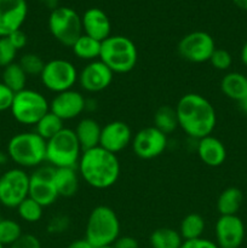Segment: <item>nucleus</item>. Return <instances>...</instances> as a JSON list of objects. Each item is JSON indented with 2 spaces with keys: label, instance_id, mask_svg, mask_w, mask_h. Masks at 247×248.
I'll list each match as a JSON object with an SVG mask.
<instances>
[{
  "label": "nucleus",
  "instance_id": "obj_15",
  "mask_svg": "<svg viewBox=\"0 0 247 248\" xmlns=\"http://www.w3.org/2000/svg\"><path fill=\"white\" fill-rule=\"evenodd\" d=\"M216 244L219 248H239L245 240V224L237 215L219 216L215 225Z\"/></svg>",
  "mask_w": 247,
  "mask_h": 248
},
{
  "label": "nucleus",
  "instance_id": "obj_3",
  "mask_svg": "<svg viewBox=\"0 0 247 248\" xmlns=\"http://www.w3.org/2000/svg\"><path fill=\"white\" fill-rule=\"evenodd\" d=\"M6 150L7 156L19 169H35L46 161V140L35 131L12 136Z\"/></svg>",
  "mask_w": 247,
  "mask_h": 248
},
{
  "label": "nucleus",
  "instance_id": "obj_6",
  "mask_svg": "<svg viewBox=\"0 0 247 248\" xmlns=\"http://www.w3.org/2000/svg\"><path fill=\"white\" fill-rule=\"evenodd\" d=\"M81 154L82 149L72 128L64 127L46 142V162L55 169H77Z\"/></svg>",
  "mask_w": 247,
  "mask_h": 248
},
{
  "label": "nucleus",
  "instance_id": "obj_5",
  "mask_svg": "<svg viewBox=\"0 0 247 248\" xmlns=\"http://www.w3.org/2000/svg\"><path fill=\"white\" fill-rule=\"evenodd\" d=\"M99 60L114 74H127L137 64L138 51L135 43L127 36L110 35L102 41Z\"/></svg>",
  "mask_w": 247,
  "mask_h": 248
},
{
  "label": "nucleus",
  "instance_id": "obj_25",
  "mask_svg": "<svg viewBox=\"0 0 247 248\" xmlns=\"http://www.w3.org/2000/svg\"><path fill=\"white\" fill-rule=\"evenodd\" d=\"M102 41L96 40L91 36L82 34L74 45L72 46L73 53L77 56L79 60L86 61V62H92V61L99 60L101 56Z\"/></svg>",
  "mask_w": 247,
  "mask_h": 248
},
{
  "label": "nucleus",
  "instance_id": "obj_39",
  "mask_svg": "<svg viewBox=\"0 0 247 248\" xmlns=\"http://www.w3.org/2000/svg\"><path fill=\"white\" fill-rule=\"evenodd\" d=\"M6 38L9 39L10 43L12 44V46H14L17 51L24 48L27 46V44H28L27 34L24 33L22 29H18V31H14V33H11L9 36H6Z\"/></svg>",
  "mask_w": 247,
  "mask_h": 248
},
{
  "label": "nucleus",
  "instance_id": "obj_19",
  "mask_svg": "<svg viewBox=\"0 0 247 248\" xmlns=\"http://www.w3.org/2000/svg\"><path fill=\"white\" fill-rule=\"evenodd\" d=\"M82 33L98 41L106 40L111 35V24L108 15L98 7L86 10L81 16Z\"/></svg>",
  "mask_w": 247,
  "mask_h": 248
},
{
  "label": "nucleus",
  "instance_id": "obj_48",
  "mask_svg": "<svg viewBox=\"0 0 247 248\" xmlns=\"http://www.w3.org/2000/svg\"><path fill=\"white\" fill-rule=\"evenodd\" d=\"M4 247H5V246H2V245H1V244H0V248H4Z\"/></svg>",
  "mask_w": 247,
  "mask_h": 248
},
{
  "label": "nucleus",
  "instance_id": "obj_21",
  "mask_svg": "<svg viewBox=\"0 0 247 248\" xmlns=\"http://www.w3.org/2000/svg\"><path fill=\"white\" fill-rule=\"evenodd\" d=\"M82 152L92 149L99 145L102 126L92 118H84L77 123L74 130Z\"/></svg>",
  "mask_w": 247,
  "mask_h": 248
},
{
  "label": "nucleus",
  "instance_id": "obj_23",
  "mask_svg": "<svg viewBox=\"0 0 247 248\" xmlns=\"http://www.w3.org/2000/svg\"><path fill=\"white\" fill-rule=\"evenodd\" d=\"M220 91L237 103L244 101L247 98V77L239 72L227 73L220 80Z\"/></svg>",
  "mask_w": 247,
  "mask_h": 248
},
{
  "label": "nucleus",
  "instance_id": "obj_45",
  "mask_svg": "<svg viewBox=\"0 0 247 248\" xmlns=\"http://www.w3.org/2000/svg\"><path fill=\"white\" fill-rule=\"evenodd\" d=\"M232 2H234L239 9L247 11V0H232Z\"/></svg>",
  "mask_w": 247,
  "mask_h": 248
},
{
  "label": "nucleus",
  "instance_id": "obj_9",
  "mask_svg": "<svg viewBox=\"0 0 247 248\" xmlns=\"http://www.w3.org/2000/svg\"><path fill=\"white\" fill-rule=\"evenodd\" d=\"M77 77L79 73L70 61L55 58L45 62L39 78L43 86L56 94L72 90L77 82Z\"/></svg>",
  "mask_w": 247,
  "mask_h": 248
},
{
  "label": "nucleus",
  "instance_id": "obj_12",
  "mask_svg": "<svg viewBox=\"0 0 247 248\" xmlns=\"http://www.w3.org/2000/svg\"><path fill=\"white\" fill-rule=\"evenodd\" d=\"M55 167L39 166L35 171L29 174V194L28 196L43 207L53 205L60 196L53 184Z\"/></svg>",
  "mask_w": 247,
  "mask_h": 248
},
{
  "label": "nucleus",
  "instance_id": "obj_36",
  "mask_svg": "<svg viewBox=\"0 0 247 248\" xmlns=\"http://www.w3.org/2000/svg\"><path fill=\"white\" fill-rule=\"evenodd\" d=\"M69 228V219L65 216H56L48 222L47 232L50 234H62Z\"/></svg>",
  "mask_w": 247,
  "mask_h": 248
},
{
  "label": "nucleus",
  "instance_id": "obj_44",
  "mask_svg": "<svg viewBox=\"0 0 247 248\" xmlns=\"http://www.w3.org/2000/svg\"><path fill=\"white\" fill-rule=\"evenodd\" d=\"M240 58H241V62L247 67V40L245 41L244 46H242L241 52H240Z\"/></svg>",
  "mask_w": 247,
  "mask_h": 248
},
{
  "label": "nucleus",
  "instance_id": "obj_22",
  "mask_svg": "<svg viewBox=\"0 0 247 248\" xmlns=\"http://www.w3.org/2000/svg\"><path fill=\"white\" fill-rule=\"evenodd\" d=\"M79 172L75 167H63L55 169L53 172V184L58 196L72 198L79 189Z\"/></svg>",
  "mask_w": 247,
  "mask_h": 248
},
{
  "label": "nucleus",
  "instance_id": "obj_46",
  "mask_svg": "<svg viewBox=\"0 0 247 248\" xmlns=\"http://www.w3.org/2000/svg\"><path fill=\"white\" fill-rule=\"evenodd\" d=\"M239 108H240V110L245 114V115H247V98H245L244 101L239 102Z\"/></svg>",
  "mask_w": 247,
  "mask_h": 248
},
{
  "label": "nucleus",
  "instance_id": "obj_40",
  "mask_svg": "<svg viewBox=\"0 0 247 248\" xmlns=\"http://www.w3.org/2000/svg\"><path fill=\"white\" fill-rule=\"evenodd\" d=\"M181 248H219L217 246L215 241H211L208 239H200L195 240H188V241H183Z\"/></svg>",
  "mask_w": 247,
  "mask_h": 248
},
{
  "label": "nucleus",
  "instance_id": "obj_13",
  "mask_svg": "<svg viewBox=\"0 0 247 248\" xmlns=\"http://www.w3.org/2000/svg\"><path fill=\"white\" fill-rule=\"evenodd\" d=\"M131 145L136 156L142 160H152L166 150L167 136L154 126H148L133 136Z\"/></svg>",
  "mask_w": 247,
  "mask_h": 248
},
{
  "label": "nucleus",
  "instance_id": "obj_8",
  "mask_svg": "<svg viewBox=\"0 0 247 248\" xmlns=\"http://www.w3.org/2000/svg\"><path fill=\"white\" fill-rule=\"evenodd\" d=\"M50 33L61 45L70 47L82 35L81 16L75 10L67 6H58L48 16Z\"/></svg>",
  "mask_w": 247,
  "mask_h": 248
},
{
  "label": "nucleus",
  "instance_id": "obj_31",
  "mask_svg": "<svg viewBox=\"0 0 247 248\" xmlns=\"http://www.w3.org/2000/svg\"><path fill=\"white\" fill-rule=\"evenodd\" d=\"M19 218L27 223H36L43 218L44 207L28 196L17 206Z\"/></svg>",
  "mask_w": 247,
  "mask_h": 248
},
{
  "label": "nucleus",
  "instance_id": "obj_10",
  "mask_svg": "<svg viewBox=\"0 0 247 248\" xmlns=\"http://www.w3.org/2000/svg\"><path fill=\"white\" fill-rule=\"evenodd\" d=\"M29 174L23 169L15 167L0 176V203L7 208L17 206L28 198Z\"/></svg>",
  "mask_w": 247,
  "mask_h": 248
},
{
  "label": "nucleus",
  "instance_id": "obj_27",
  "mask_svg": "<svg viewBox=\"0 0 247 248\" xmlns=\"http://www.w3.org/2000/svg\"><path fill=\"white\" fill-rule=\"evenodd\" d=\"M205 228L206 223L202 216L198 215V213H189L182 219L178 232L183 241H188V240L202 237Z\"/></svg>",
  "mask_w": 247,
  "mask_h": 248
},
{
  "label": "nucleus",
  "instance_id": "obj_18",
  "mask_svg": "<svg viewBox=\"0 0 247 248\" xmlns=\"http://www.w3.org/2000/svg\"><path fill=\"white\" fill-rule=\"evenodd\" d=\"M132 131L127 124L121 120H114L102 127L99 147L116 155L132 143Z\"/></svg>",
  "mask_w": 247,
  "mask_h": 248
},
{
  "label": "nucleus",
  "instance_id": "obj_16",
  "mask_svg": "<svg viewBox=\"0 0 247 248\" xmlns=\"http://www.w3.org/2000/svg\"><path fill=\"white\" fill-rule=\"evenodd\" d=\"M86 98L74 89L56 93L50 102V111L63 121L73 120L86 110Z\"/></svg>",
  "mask_w": 247,
  "mask_h": 248
},
{
  "label": "nucleus",
  "instance_id": "obj_38",
  "mask_svg": "<svg viewBox=\"0 0 247 248\" xmlns=\"http://www.w3.org/2000/svg\"><path fill=\"white\" fill-rule=\"evenodd\" d=\"M10 248H41L40 240L31 234H23Z\"/></svg>",
  "mask_w": 247,
  "mask_h": 248
},
{
  "label": "nucleus",
  "instance_id": "obj_2",
  "mask_svg": "<svg viewBox=\"0 0 247 248\" xmlns=\"http://www.w3.org/2000/svg\"><path fill=\"white\" fill-rule=\"evenodd\" d=\"M120 170L118 156L99 145L82 152L77 164L79 176L87 186L98 190L113 186L120 177Z\"/></svg>",
  "mask_w": 247,
  "mask_h": 248
},
{
  "label": "nucleus",
  "instance_id": "obj_35",
  "mask_svg": "<svg viewBox=\"0 0 247 248\" xmlns=\"http://www.w3.org/2000/svg\"><path fill=\"white\" fill-rule=\"evenodd\" d=\"M18 51L12 46L7 38H0V67L5 68L15 62Z\"/></svg>",
  "mask_w": 247,
  "mask_h": 248
},
{
  "label": "nucleus",
  "instance_id": "obj_20",
  "mask_svg": "<svg viewBox=\"0 0 247 248\" xmlns=\"http://www.w3.org/2000/svg\"><path fill=\"white\" fill-rule=\"evenodd\" d=\"M196 153L201 161L208 167H219L227 159V149L223 142L212 135L198 140Z\"/></svg>",
  "mask_w": 247,
  "mask_h": 248
},
{
  "label": "nucleus",
  "instance_id": "obj_11",
  "mask_svg": "<svg viewBox=\"0 0 247 248\" xmlns=\"http://www.w3.org/2000/svg\"><path fill=\"white\" fill-rule=\"evenodd\" d=\"M215 50L216 44L212 36L201 31L188 33L177 45L178 55L190 63L208 62Z\"/></svg>",
  "mask_w": 247,
  "mask_h": 248
},
{
  "label": "nucleus",
  "instance_id": "obj_24",
  "mask_svg": "<svg viewBox=\"0 0 247 248\" xmlns=\"http://www.w3.org/2000/svg\"><path fill=\"white\" fill-rule=\"evenodd\" d=\"M244 202V194L236 186H229L217 199V211L220 216L237 215Z\"/></svg>",
  "mask_w": 247,
  "mask_h": 248
},
{
  "label": "nucleus",
  "instance_id": "obj_4",
  "mask_svg": "<svg viewBox=\"0 0 247 248\" xmlns=\"http://www.w3.org/2000/svg\"><path fill=\"white\" fill-rule=\"evenodd\" d=\"M120 220L113 208L97 206L87 218L85 239L94 248L110 246L120 236Z\"/></svg>",
  "mask_w": 247,
  "mask_h": 248
},
{
  "label": "nucleus",
  "instance_id": "obj_47",
  "mask_svg": "<svg viewBox=\"0 0 247 248\" xmlns=\"http://www.w3.org/2000/svg\"><path fill=\"white\" fill-rule=\"evenodd\" d=\"M97 248H114L113 245H110V246H103V247H97Z\"/></svg>",
  "mask_w": 247,
  "mask_h": 248
},
{
  "label": "nucleus",
  "instance_id": "obj_26",
  "mask_svg": "<svg viewBox=\"0 0 247 248\" xmlns=\"http://www.w3.org/2000/svg\"><path fill=\"white\" fill-rule=\"evenodd\" d=\"M149 244L152 248H181L183 239L178 230L159 228L150 234Z\"/></svg>",
  "mask_w": 247,
  "mask_h": 248
},
{
  "label": "nucleus",
  "instance_id": "obj_17",
  "mask_svg": "<svg viewBox=\"0 0 247 248\" xmlns=\"http://www.w3.org/2000/svg\"><path fill=\"white\" fill-rule=\"evenodd\" d=\"M28 15L26 0H0V38L21 29Z\"/></svg>",
  "mask_w": 247,
  "mask_h": 248
},
{
  "label": "nucleus",
  "instance_id": "obj_43",
  "mask_svg": "<svg viewBox=\"0 0 247 248\" xmlns=\"http://www.w3.org/2000/svg\"><path fill=\"white\" fill-rule=\"evenodd\" d=\"M39 1H40L44 6L47 7V9H50L51 11H52V10L57 9L58 7V2H60V0H39Z\"/></svg>",
  "mask_w": 247,
  "mask_h": 248
},
{
  "label": "nucleus",
  "instance_id": "obj_34",
  "mask_svg": "<svg viewBox=\"0 0 247 248\" xmlns=\"http://www.w3.org/2000/svg\"><path fill=\"white\" fill-rule=\"evenodd\" d=\"M208 62L212 64V67L215 68V69L224 72V70L229 69L232 64V53H230L229 51L225 50V48L216 47V50L213 51L212 56H211Z\"/></svg>",
  "mask_w": 247,
  "mask_h": 248
},
{
  "label": "nucleus",
  "instance_id": "obj_7",
  "mask_svg": "<svg viewBox=\"0 0 247 248\" xmlns=\"http://www.w3.org/2000/svg\"><path fill=\"white\" fill-rule=\"evenodd\" d=\"M10 111L17 123L35 126L36 123L50 111V103L40 92L24 89L15 93Z\"/></svg>",
  "mask_w": 247,
  "mask_h": 248
},
{
  "label": "nucleus",
  "instance_id": "obj_41",
  "mask_svg": "<svg viewBox=\"0 0 247 248\" xmlns=\"http://www.w3.org/2000/svg\"><path fill=\"white\" fill-rule=\"evenodd\" d=\"M114 248H139L138 242L132 236H119L113 244Z\"/></svg>",
  "mask_w": 247,
  "mask_h": 248
},
{
  "label": "nucleus",
  "instance_id": "obj_49",
  "mask_svg": "<svg viewBox=\"0 0 247 248\" xmlns=\"http://www.w3.org/2000/svg\"><path fill=\"white\" fill-rule=\"evenodd\" d=\"M1 219H2V218H1V217H0V220H1Z\"/></svg>",
  "mask_w": 247,
  "mask_h": 248
},
{
  "label": "nucleus",
  "instance_id": "obj_33",
  "mask_svg": "<svg viewBox=\"0 0 247 248\" xmlns=\"http://www.w3.org/2000/svg\"><path fill=\"white\" fill-rule=\"evenodd\" d=\"M18 63L28 77H40L41 72L44 69V65H45L43 58L33 52L24 53L19 58Z\"/></svg>",
  "mask_w": 247,
  "mask_h": 248
},
{
  "label": "nucleus",
  "instance_id": "obj_30",
  "mask_svg": "<svg viewBox=\"0 0 247 248\" xmlns=\"http://www.w3.org/2000/svg\"><path fill=\"white\" fill-rule=\"evenodd\" d=\"M63 123H64V121H63L62 119H60L57 115H55L53 113L48 111L47 114H45V115L36 123L35 132L38 133L43 140H45L46 142H47L48 140L55 137L57 133H60L61 131L64 128Z\"/></svg>",
  "mask_w": 247,
  "mask_h": 248
},
{
  "label": "nucleus",
  "instance_id": "obj_29",
  "mask_svg": "<svg viewBox=\"0 0 247 248\" xmlns=\"http://www.w3.org/2000/svg\"><path fill=\"white\" fill-rule=\"evenodd\" d=\"M154 127H156L166 136L174 132L178 127L176 108H172L170 106L159 107L154 114Z\"/></svg>",
  "mask_w": 247,
  "mask_h": 248
},
{
  "label": "nucleus",
  "instance_id": "obj_1",
  "mask_svg": "<svg viewBox=\"0 0 247 248\" xmlns=\"http://www.w3.org/2000/svg\"><path fill=\"white\" fill-rule=\"evenodd\" d=\"M174 108L178 127L188 137L199 140L212 135L217 125V114L206 97L199 93H186L179 98Z\"/></svg>",
  "mask_w": 247,
  "mask_h": 248
},
{
  "label": "nucleus",
  "instance_id": "obj_42",
  "mask_svg": "<svg viewBox=\"0 0 247 248\" xmlns=\"http://www.w3.org/2000/svg\"><path fill=\"white\" fill-rule=\"evenodd\" d=\"M67 248H94V247L92 246V245L84 237V239H77V240H74L73 242H70Z\"/></svg>",
  "mask_w": 247,
  "mask_h": 248
},
{
  "label": "nucleus",
  "instance_id": "obj_14",
  "mask_svg": "<svg viewBox=\"0 0 247 248\" xmlns=\"http://www.w3.org/2000/svg\"><path fill=\"white\" fill-rule=\"evenodd\" d=\"M114 73L101 60L89 62L79 73L77 82L89 93L102 92L110 86Z\"/></svg>",
  "mask_w": 247,
  "mask_h": 248
},
{
  "label": "nucleus",
  "instance_id": "obj_32",
  "mask_svg": "<svg viewBox=\"0 0 247 248\" xmlns=\"http://www.w3.org/2000/svg\"><path fill=\"white\" fill-rule=\"evenodd\" d=\"M23 235L22 228L16 220L1 219L0 220V244L2 246H11Z\"/></svg>",
  "mask_w": 247,
  "mask_h": 248
},
{
  "label": "nucleus",
  "instance_id": "obj_28",
  "mask_svg": "<svg viewBox=\"0 0 247 248\" xmlns=\"http://www.w3.org/2000/svg\"><path fill=\"white\" fill-rule=\"evenodd\" d=\"M2 84L6 85L15 93L26 89L28 75L24 73L18 62H14L2 70Z\"/></svg>",
  "mask_w": 247,
  "mask_h": 248
},
{
  "label": "nucleus",
  "instance_id": "obj_37",
  "mask_svg": "<svg viewBox=\"0 0 247 248\" xmlns=\"http://www.w3.org/2000/svg\"><path fill=\"white\" fill-rule=\"evenodd\" d=\"M15 92L11 91L5 84L0 82V113L10 110L14 101Z\"/></svg>",
  "mask_w": 247,
  "mask_h": 248
}]
</instances>
